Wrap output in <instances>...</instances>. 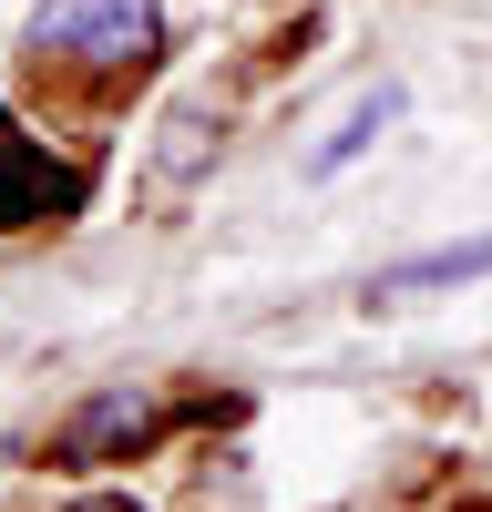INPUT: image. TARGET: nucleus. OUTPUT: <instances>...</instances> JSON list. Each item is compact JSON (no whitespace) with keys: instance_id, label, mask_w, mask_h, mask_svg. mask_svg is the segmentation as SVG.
<instances>
[{"instance_id":"1","label":"nucleus","mask_w":492,"mask_h":512,"mask_svg":"<svg viewBox=\"0 0 492 512\" xmlns=\"http://www.w3.org/2000/svg\"><path fill=\"white\" fill-rule=\"evenodd\" d=\"M164 41L154 0H41L21 21V52L31 62H82V72H144Z\"/></svg>"},{"instance_id":"2","label":"nucleus","mask_w":492,"mask_h":512,"mask_svg":"<svg viewBox=\"0 0 492 512\" xmlns=\"http://www.w3.org/2000/svg\"><path fill=\"white\" fill-rule=\"evenodd\" d=\"M72 205H82L72 164H52L31 134H0V236H11V226H62Z\"/></svg>"},{"instance_id":"3","label":"nucleus","mask_w":492,"mask_h":512,"mask_svg":"<svg viewBox=\"0 0 492 512\" xmlns=\"http://www.w3.org/2000/svg\"><path fill=\"white\" fill-rule=\"evenodd\" d=\"M144 431H154V400H144V390H93V400L62 420V461H82V472H93V461L134 451Z\"/></svg>"},{"instance_id":"4","label":"nucleus","mask_w":492,"mask_h":512,"mask_svg":"<svg viewBox=\"0 0 492 512\" xmlns=\"http://www.w3.org/2000/svg\"><path fill=\"white\" fill-rule=\"evenodd\" d=\"M462 277H492V236H451V246H421L380 267V297H421V287H462Z\"/></svg>"},{"instance_id":"5","label":"nucleus","mask_w":492,"mask_h":512,"mask_svg":"<svg viewBox=\"0 0 492 512\" xmlns=\"http://www.w3.org/2000/svg\"><path fill=\"white\" fill-rule=\"evenodd\" d=\"M390 123H400V82H380V93H359V103H349V123H339V134H328V144L308 154V175L328 185V175H339V164H359L369 144H380Z\"/></svg>"}]
</instances>
